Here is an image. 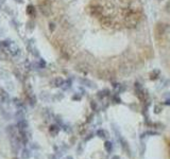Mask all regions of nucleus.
Masks as SVG:
<instances>
[{
  "label": "nucleus",
  "mask_w": 170,
  "mask_h": 159,
  "mask_svg": "<svg viewBox=\"0 0 170 159\" xmlns=\"http://www.w3.org/2000/svg\"><path fill=\"white\" fill-rule=\"evenodd\" d=\"M64 80L62 78H55L54 80L52 81V84H54L55 87H60V86H63L64 85Z\"/></svg>",
  "instance_id": "obj_6"
},
{
  "label": "nucleus",
  "mask_w": 170,
  "mask_h": 159,
  "mask_svg": "<svg viewBox=\"0 0 170 159\" xmlns=\"http://www.w3.org/2000/svg\"><path fill=\"white\" fill-rule=\"evenodd\" d=\"M169 155H170V145H169Z\"/></svg>",
  "instance_id": "obj_17"
},
{
  "label": "nucleus",
  "mask_w": 170,
  "mask_h": 159,
  "mask_svg": "<svg viewBox=\"0 0 170 159\" xmlns=\"http://www.w3.org/2000/svg\"><path fill=\"white\" fill-rule=\"evenodd\" d=\"M27 13H28V15H30L31 17H33L34 15H35V13H36V9H35L33 5H28V7H27Z\"/></svg>",
  "instance_id": "obj_7"
},
{
  "label": "nucleus",
  "mask_w": 170,
  "mask_h": 159,
  "mask_svg": "<svg viewBox=\"0 0 170 159\" xmlns=\"http://www.w3.org/2000/svg\"><path fill=\"white\" fill-rule=\"evenodd\" d=\"M89 13L95 17H101L103 14V9L99 4H93L89 7Z\"/></svg>",
  "instance_id": "obj_1"
},
{
  "label": "nucleus",
  "mask_w": 170,
  "mask_h": 159,
  "mask_svg": "<svg viewBox=\"0 0 170 159\" xmlns=\"http://www.w3.org/2000/svg\"><path fill=\"white\" fill-rule=\"evenodd\" d=\"M15 1H17V2H23V0H15Z\"/></svg>",
  "instance_id": "obj_16"
},
{
  "label": "nucleus",
  "mask_w": 170,
  "mask_h": 159,
  "mask_svg": "<svg viewBox=\"0 0 170 159\" xmlns=\"http://www.w3.org/2000/svg\"><path fill=\"white\" fill-rule=\"evenodd\" d=\"M100 22H101L103 26H106V27L112 26V19H111L110 17H107V16H101V17H100Z\"/></svg>",
  "instance_id": "obj_4"
},
{
  "label": "nucleus",
  "mask_w": 170,
  "mask_h": 159,
  "mask_svg": "<svg viewBox=\"0 0 170 159\" xmlns=\"http://www.w3.org/2000/svg\"><path fill=\"white\" fill-rule=\"evenodd\" d=\"M98 136H100L101 138H106V137H109V134L106 133L105 130H98Z\"/></svg>",
  "instance_id": "obj_9"
},
{
  "label": "nucleus",
  "mask_w": 170,
  "mask_h": 159,
  "mask_svg": "<svg viewBox=\"0 0 170 159\" xmlns=\"http://www.w3.org/2000/svg\"><path fill=\"white\" fill-rule=\"evenodd\" d=\"M113 159H120V158H119V156H115V157H113Z\"/></svg>",
  "instance_id": "obj_15"
},
{
  "label": "nucleus",
  "mask_w": 170,
  "mask_h": 159,
  "mask_svg": "<svg viewBox=\"0 0 170 159\" xmlns=\"http://www.w3.org/2000/svg\"><path fill=\"white\" fill-rule=\"evenodd\" d=\"M91 107H93V109H94V110H96V109H97V104L95 103L94 101H91Z\"/></svg>",
  "instance_id": "obj_13"
},
{
  "label": "nucleus",
  "mask_w": 170,
  "mask_h": 159,
  "mask_svg": "<svg viewBox=\"0 0 170 159\" xmlns=\"http://www.w3.org/2000/svg\"><path fill=\"white\" fill-rule=\"evenodd\" d=\"M120 142H121V146H122V148L127 152V154H128L129 156L131 155V150H130V146H129L128 142H127L123 138H120Z\"/></svg>",
  "instance_id": "obj_5"
},
{
  "label": "nucleus",
  "mask_w": 170,
  "mask_h": 159,
  "mask_svg": "<svg viewBox=\"0 0 170 159\" xmlns=\"http://www.w3.org/2000/svg\"><path fill=\"white\" fill-rule=\"evenodd\" d=\"M49 29H50V32H53L54 29H55V25L53 23V22H50L49 23Z\"/></svg>",
  "instance_id": "obj_11"
},
{
  "label": "nucleus",
  "mask_w": 170,
  "mask_h": 159,
  "mask_svg": "<svg viewBox=\"0 0 170 159\" xmlns=\"http://www.w3.org/2000/svg\"><path fill=\"white\" fill-rule=\"evenodd\" d=\"M113 102L114 103H117V104L121 103V99L118 96V94H115V96H113Z\"/></svg>",
  "instance_id": "obj_10"
},
{
  "label": "nucleus",
  "mask_w": 170,
  "mask_h": 159,
  "mask_svg": "<svg viewBox=\"0 0 170 159\" xmlns=\"http://www.w3.org/2000/svg\"><path fill=\"white\" fill-rule=\"evenodd\" d=\"M159 74H161V70H159V69H154V70H152L151 72L149 73V78H150V80H152V81H155V80L159 79Z\"/></svg>",
  "instance_id": "obj_3"
},
{
  "label": "nucleus",
  "mask_w": 170,
  "mask_h": 159,
  "mask_svg": "<svg viewBox=\"0 0 170 159\" xmlns=\"http://www.w3.org/2000/svg\"><path fill=\"white\" fill-rule=\"evenodd\" d=\"M39 65H41V68H44V67L46 66V63L43 59H39Z\"/></svg>",
  "instance_id": "obj_14"
},
{
  "label": "nucleus",
  "mask_w": 170,
  "mask_h": 159,
  "mask_svg": "<svg viewBox=\"0 0 170 159\" xmlns=\"http://www.w3.org/2000/svg\"><path fill=\"white\" fill-rule=\"evenodd\" d=\"M104 148H105V150L107 151V152L110 153V152H112V150H113V144L111 143L110 141H106L105 144H104Z\"/></svg>",
  "instance_id": "obj_8"
},
{
  "label": "nucleus",
  "mask_w": 170,
  "mask_h": 159,
  "mask_svg": "<svg viewBox=\"0 0 170 159\" xmlns=\"http://www.w3.org/2000/svg\"><path fill=\"white\" fill-rule=\"evenodd\" d=\"M154 109H155V110H154L155 114H159V112H161V111H162V107H159V106H155Z\"/></svg>",
  "instance_id": "obj_12"
},
{
  "label": "nucleus",
  "mask_w": 170,
  "mask_h": 159,
  "mask_svg": "<svg viewBox=\"0 0 170 159\" xmlns=\"http://www.w3.org/2000/svg\"><path fill=\"white\" fill-rule=\"evenodd\" d=\"M41 12L43 13V15H45V16H49L51 14V5H50V2L48 1H44L42 4H41Z\"/></svg>",
  "instance_id": "obj_2"
}]
</instances>
